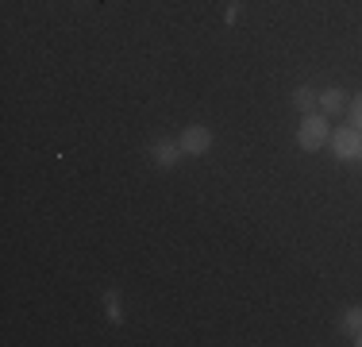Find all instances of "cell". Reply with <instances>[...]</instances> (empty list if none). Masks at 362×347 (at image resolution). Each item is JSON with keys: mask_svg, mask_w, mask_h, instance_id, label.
<instances>
[{"mask_svg": "<svg viewBox=\"0 0 362 347\" xmlns=\"http://www.w3.org/2000/svg\"><path fill=\"white\" fill-rule=\"evenodd\" d=\"M327 139H332V127H327V116H324V112H313V116L300 120V127H297L300 151H320Z\"/></svg>", "mask_w": 362, "mask_h": 347, "instance_id": "obj_1", "label": "cell"}, {"mask_svg": "<svg viewBox=\"0 0 362 347\" xmlns=\"http://www.w3.org/2000/svg\"><path fill=\"white\" fill-rule=\"evenodd\" d=\"M332 154L339 162H358V154H362V132H358L355 124L335 127V132H332Z\"/></svg>", "mask_w": 362, "mask_h": 347, "instance_id": "obj_2", "label": "cell"}, {"mask_svg": "<svg viewBox=\"0 0 362 347\" xmlns=\"http://www.w3.org/2000/svg\"><path fill=\"white\" fill-rule=\"evenodd\" d=\"M177 143H181V151H185V159H201L212 147V132L204 124H189L185 132L177 135Z\"/></svg>", "mask_w": 362, "mask_h": 347, "instance_id": "obj_3", "label": "cell"}, {"mask_svg": "<svg viewBox=\"0 0 362 347\" xmlns=\"http://www.w3.org/2000/svg\"><path fill=\"white\" fill-rule=\"evenodd\" d=\"M146 154H151V162H154V166H162V170L177 166V159H185V151H181L177 139H158Z\"/></svg>", "mask_w": 362, "mask_h": 347, "instance_id": "obj_4", "label": "cell"}, {"mask_svg": "<svg viewBox=\"0 0 362 347\" xmlns=\"http://www.w3.org/2000/svg\"><path fill=\"white\" fill-rule=\"evenodd\" d=\"M316 104H320L324 116H339V112L347 108V101H343V89H324L320 97H316Z\"/></svg>", "mask_w": 362, "mask_h": 347, "instance_id": "obj_5", "label": "cell"}, {"mask_svg": "<svg viewBox=\"0 0 362 347\" xmlns=\"http://www.w3.org/2000/svg\"><path fill=\"white\" fill-rule=\"evenodd\" d=\"M343 332H362V305H351L347 312H343Z\"/></svg>", "mask_w": 362, "mask_h": 347, "instance_id": "obj_6", "label": "cell"}, {"mask_svg": "<svg viewBox=\"0 0 362 347\" xmlns=\"http://www.w3.org/2000/svg\"><path fill=\"white\" fill-rule=\"evenodd\" d=\"M105 309H108V320H112V324H119V320H124V309H119V293H116V290L105 293Z\"/></svg>", "mask_w": 362, "mask_h": 347, "instance_id": "obj_7", "label": "cell"}, {"mask_svg": "<svg viewBox=\"0 0 362 347\" xmlns=\"http://www.w3.org/2000/svg\"><path fill=\"white\" fill-rule=\"evenodd\" d=\"M293 104H297L300 112H308V108L316 104V93H313V89H297V93H293Z\"/></svg>", "mask_w": 362, "mask_h": 347, "instance_id": "obj_8", "label": "cell"}, {"mask_svg": "<svg viewBox=\"0 0 362 347\" xmlns=\"http://www.w3.org/2000/svg\"><path fill=\"white\" fill-rule=\"evenodd\" d=\"M351 124H355L358 132H362V93H358L355 101H351Z\"/></svg>", "mask_w": 362, "mask_h": 347, "instance_id": "obj_9", "label": "cell"}, {"mask_svg": "<svg viewBox=\"0 0 362 347\" xmlns=\"http://www.w3.org/2000/svg\"><path fill=\"white\" fill-rule=\"evenodd\" d=\"M355 347H362V332H355Z\"/></svg>", "mask_w": 362, "mask_h": 347, "instance_id": "obj_10", "label": "cell"}, {"mask_svg": "<svg viewBox=\"0 0 362 347\" xmlns=\"http://www.w3.org/2000/svg\"><path fill=\"white\" fill-rule=\"evenodd\" d=\"M358 162H362V154H358Z\"/></svg>", "mask_w": 362, "mask_h": 347, "instance_id": "obj_11", "label": "cell"}]
</instances>
